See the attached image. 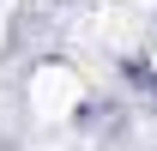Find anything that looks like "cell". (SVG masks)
Returning <instances> with one entry per match:
<instances>
[{"mask_svg":"<svg viewBox=\"0 0 157 151\" xmlns=\"http://www.w3.org/2000/svg\"><path fill=\"white\" fill-rule=\"evenodd\" d=\"M24 109L36 127H67L85 109V73L73 60H36L24 79Z\"/></svg>","mask_w":157,"mask_h":151,"instance_id":"1","label":"cell"},{"mask_svg":"<svg viewBox=\"0 0 157 151\" xmlns=\"http://www.w3.org/2000/svg\"><path fill=\"white\" fill-rule=\"evenodd\" d=\"M139 73H145V79L157 85V24L145 30V42H139Z\"/></svg>","mask_w":157,"mask_h":151,"instance_id":"2","label":"cell"},{"mask_svg":"<svg viewBox=\"0 0 157 151\" xmlns=\"http://www.w3.org/2000/svg\"><path fill=\"white\" fill-rule=\"evenodd\" d=\"M18 6H24V0H0V24L12 18V12H18Z\"/></svg>","mask_w":157,"mask_h":151,"instance_id":"3","label":"cell"},{"mask_svg":"<svg viewBox=\"0 0 157 151\" xmlns=\"http://www.w3.org/2000/svg\"><path fill=\"white\" fill-rule=\"evenodd\" d=\"M127 6H157V0H127Z\"/></svg>","mask_w":157,"mask_h":151,"instance_id":"4","label":"cell"}]
</instances>
